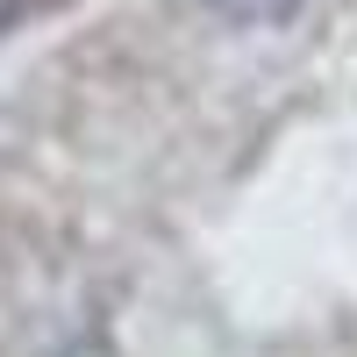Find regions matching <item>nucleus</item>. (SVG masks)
<instances>
[{
  "instance_id": "nucleus-1",
  "label": "nucleus",
  "mask_w": 357,
  "mask_h": 357,
  "mask_svg": "<svg viewBox=\"0 0 357 357\" xmlns=\"http://www.w3.org/2000/svg\"><path fill=\"white\" fill-rule=\"evenodd\" d=\"M200 8H215V15H229V22H279V15L301 8V0H200Z\"/></svg>"
}]
</instances>
